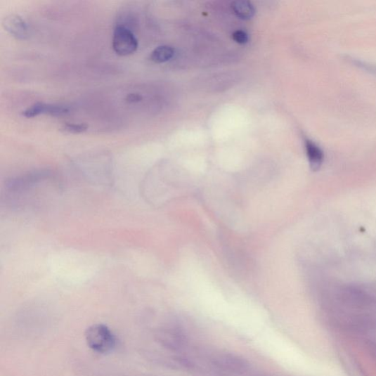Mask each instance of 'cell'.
<instances>
[{"mask_svg": "<svg viewBox=\"0 0 376 376\" xmlns=\"http://www.w3.org/2000/svg\"><path fill=\"white\" fill-rule=\"evenodd\" d=\"M89 347L93 351L106 354L116 347V337L108 327L103 324H94L86 332Z\"/></svg>", "mask_w": 376, "mask_h": 376, "instance_id": "obj_1", "label": "cell"}, {"mask_svg": "<svg viewBox=\"0 0 376 376\" xmlns=\"http://www.w3.org/2000/svg\"><path fill=\"white\" fill-rule=\"evenodd\" d=\"M138 47V41L134 32L124 25H117L113 32V51L119 56H127L136 53Z\"/></svg>", "mask_w": 376, "mask_h": 376, "instance_id": "obj_2", "label": "cell"}, {"mask_svg": "<svg viewBox=\"0 0 376 376\" xmlns=\"http://www.w3.org/2000/svg\"><path fill=\"white\" fill-rule=\"evenodd\" d=\"M3 25L11 36L18 39L25 40L29 37L28 26L20 15H6L3 20Z\"/></svg>", "mask_w": 376, "mask_h": 376, "instance_id": "obj_3", "label": "cell"}, {"mask_svg": "<svg viewBox=\"0 0 376 376\" xmlns=\"http://www.w3.org/2000/svg\"><path fill=\"white\" fill-rule=\"evenodd\" d=\"M305 148L310 168L314 171H318L324 159L322 150L316 143L310 140L305 141Z\"/></svg>", "mask_w": 376, "mask_h": 376, "instance_id": "obj_4", "label": "cell"}, {"mask_svg": "<svg viewBox=\"0 0 376 376\" xmlns=\"http://www.w3.org/2000/svg\"><path fill=\"white\" fill-rule=\"evenodd\" d=\"M231 6L234 13L241 20H250L255 14L254 6L249 1H246V0L233 2Z\"/></svg>", "mask_w": 376, "mask_h": 376, "instance_id": "obj_5", "label": "cell"}, {"mask_svg": "<svg viewBox=\"0 0 376 376\" xmlns=\"http://www.w3.org/2000/svg\"><path fill=\"white\" fill-rule=\"evenodd\" d=\"M174 56V50L170 46H160L155 48L150 56V59L156 63L169 61Z\"/></svg>", "mask_w": 376, "mask_h": 376, "instance_id": "obj_6", "label": "cell"}, {"mask_svg": "<svg viewBox=\"0 0 376 376\" xmlns=\"http://www.w3.org/2000/svg\"><path fill=\"white\" fill-rule=\"evenodd\" d=\"M44 107L43 114H48V115L54 117L65 115L70 111L68 107L63 105L44 104Z\"/></svg>", "mask_w": 376, "mask_h": 376, "instance_id": "obj_7", "label": "cell"}, {"mask_svg": "<svg viewBox=\"0 0 376 376\" xmlns=\"http://www.w3.org/2000/svg\"><path fill=\"white\" fill-rule=\"evenodd\" d=\"M89 126L86 124H65L62 130L65 133L79 134H83L87 131Z\"/></svg>", "mask_w": 376, "mask_h": 376, "instance_id": "obj_8", "label": "cell"}, {"mask_svg": "<svg viewBox=\"0 0 376 376\" xmlns=\"http://www.w3.org/2000/svg\"><path fill=\"white\" fill-rule=\"evenodd\" d=\"M233 39L240 44H247L249 41V37L246 32L237 30L233 34Z\"/></svg>", "mask_w": 376, "mask_h": 376, "instance_id": "obj_9", "label": "cell"}, {"mask_svg": "<svg viewBox=\"0 0 376 376\" xmlns=\"http://www.w3.org/2000/svg\"><path fill=\"white\" fill-rule=\"evenodd\" d=\"M142 100V96L137 93L129 94L127 97V101L129 103H138Z\"/></svg>", "mask_w": 376, "mask_h": 376, "instance_id": "obj_10", "label": "cell"}]
</instances>
